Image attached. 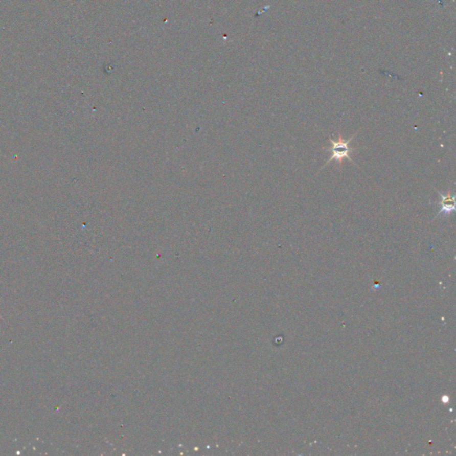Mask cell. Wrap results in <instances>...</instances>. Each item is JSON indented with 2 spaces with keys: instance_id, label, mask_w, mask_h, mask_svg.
Returning a JSON list of instances; mask_svg holds the SVG:
<instances>
[{
  "instance_id": "6da1fadb",
  "label": "cell",
  "mask_w": 456,
  "mask_h": 456,
  "mask_svg": "<svg viewBox=\"0 0 456 456\" xmlns=\"http://www.w3.org/2000/svg\"><path fill=\"white\" fill-rule=\"evenodd\" d=\"M355 135H352V138H350V139H348V140H344V139H342V135L340 134V132H339V134H338V139H332V135H330V139H329V141L331 142L332 144V146L331 147H325V148H323V150H326V151H329V152H332V156H331V158L326 162L325 165L323 166L322 169H324L326 165H328L329 163H332V161H336L337 163H339V166H341L342 163H343V159H347L349 162H351V163H354L355 165H356V163H354V161H353L352 158L350 157V153L353 152V151H356V148H351L350 146H349V143L352 142L353 139L355 138Z\"/></svg>"
},
{
  "instance_id": "7a4b0ae2",
  "label": "cell",
  "mask_w": 456,
  "mask_h": 456,
  "mask_svg": "<svg viewBox=\"0 0 456 456\" xmlns=\"http://www.w3.org/2000/svg\"><path fill=\"white\" fill-rule=\"evenodd\" d=\"M438 193L441 197V200L438 202L439 211L436 217L441 214L449 215L453 213V211H455V200H454V196L451 194V191H448L446 195H444L440 192H438Z\"/></svg>"
}]
</instances>
